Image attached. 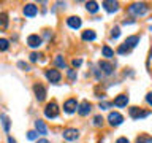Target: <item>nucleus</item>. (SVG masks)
<instances>
[{"instance_id":"obj_1","label":"nucleus","mask_w":152,"mask_h":143,"mask_svg":"<svg viewBox=\"0 0 152 143\" xmlns=\"http://www.w3.org/2000/svg\"><path fill=\"white\" fill-rule=\"evenodd\" d=\"M147 5L146 3H132L130 7H128V13L133 14L135 18H140V16H144L147 13Z\"/></svg>"},{"instance_id":"obj_2","label":"nucleus","mask_w":152,"mask_h":143,"mask_svg":"<svg viewBox=\"0 0 152 143\" xmlns=\"http://www.w3.org/2000/svg\"><path fill=\"white\" fill-rule=\"evenodd\" d=\"M45 116L49 118V119H54V118L59 116V107H57L56 102H49V103L46 105V108H45Z\"/></svg>"},{"instance_id":"obj_3","label":"nucleus","mask_w":152,"mask_h":143,"mask_svg":"<svg viewBox=\"0 0 152 143\" xmlns=\"http://www.w3.org/2000/svg\"><path fill=\"white\" fill-rule=\"evenodd\" d=\"M78 108H79V103L76 102V99H68V100H66V102L64 103V111L68 113V114L75 113Z\"/></svg>"},{"instance_id":"obj_4","label":"nucleus","mask_w":152,"mask_h":143,"mask_svg":"<svg viewBox=\"0 0 152 143\" xmlns=\"http://www.w3.org/2000/svg\"><path fill=\"white\" fill-rule=\"evenodd\" d=\"M108 121L111 126H121L122 121H124V116L121 113H117V111H111L108 114Z\"/></svg>"},{"instance_id":"obj_5","label":"nucleus","mask_w":152,"mask_h":143,"mask_svg":"<svg viewBox=\"0 0 152 143\" xmlns=\"http://www.w3.org/2000/svg\"><path fill=\"white\" fill-rule=\"evenodd\" d=\"M33 92H35V97L38 99V102H43V100L46 99V89H45V86L40 84V83L33 86Z\"/></svg>"},{"instance_id":"obj_6","label":"nucleus","mask_w":152,"mask_h":143,"mask_svg":"<svg viewBox=\"0 0 152 143\" xmlns=\"http://www.w3.org/2000/svg\"><path fill=\"white\" fill-rule=\"evenodd\" d=\"M128 113H130V118H133V119H141V118H146L147 114H149V111H142V110L138 108V107H132L128 110Z\"/></svg>"},{"instance_id":"obj_7","label":"nucleus","mask_w":152,"mask_h":143,"mask_svg":"<svg viewBox=\"0 0 152 143\" xmlns=\"http://www.w3.org/2000/svg\"><path fill=\"white\" fill-rule=\"evenodd\" d=\"M46 78L49 80L51 83H59L60 78H62V75H60V72H59V70L49 69V70H46Z\"/></svg>"},{"instance_id":"obj_8","label":"nucleus","mask_w":152,"mask_h":143,"mask_svg":"<svg viewBox=\"0 0 152 143\" xmlns=\"http://www.w3.org/2000/svg\"><path fill=\"white\" fill-rule=\"evenodd\" d=\"M62 135H64V138H65V140H68V142H73V140H76V138L79 137V132L76 130V129H65Z\"/></svg>"},{"instance_id":"obj_9","label":"nucleus","mask_w":152,"mask_h":143,"mask_svg":"<svg viewBox=\"0 0 152 143\" xmlns=\"http://www.w3.org/2000/svg\"><path fill=\"white\" fill-rule=\"evenodd\" d=\"M102 5H103V8L106 10L108 13H114V11H117V10H119V3L113 2V0H104Z\"/></svg>"},{"instance_id":"obj_10","label":"nucleus","mask_w":152,"mask_h":143,"mask_svg":"<svg viewBox=\"0 0 152 143\" xmlns=\"http://www.w3.org/2000/svg\"><path fill=\"white\" fill-rule=\"evenodd\" d=\"M116 107L119 108H122V107H127V103H128V95L127 94H121V95H117L116 99H114V102H113Z\"/></svg>"},{"instance_id":"obj_11","label":"nucleus","mask_w":152,"mask_h":143,"mask_svg":"<svg viewBox=\"0 0 152 143\" xmlns=\"http://www.w3.org/2000/svg\"><path fill=\"white\" fill-rule=\"evenodd\" d=\"M37 13H38V10H37V7H35L33 3H27L26 7H24V14H26L27 18L37 16Z\"/></svg>"},{"instance_id":"obj_12","label":"nucleus","mask_w":152,"mask_h":143,"mask_svg":"<svg viewBox=\"0 0 152 143\" xmlns=\"http://www.w3.org/2000/svg\"><path fill=\"white\" fill-rule=\"evenodd\" d=\"M27 45L30 48H38L41 45V37L38 35H28L27 37Z\"/></svg>"},{"instance_id":"obj_13","label":"nucleus","mask_w":152,"mask_h":143,"mask_svg":"<svg viewBox=\"0 0 152 143\" xmlns=\"http://www.w3.org/2000/svg\"><path fill=\"white\" fill-rule=\"evenodd\" d=\"M98 67H100V70H103L104 75H111L113 70H114V67L109 64V62H104V60H100L98 62Z\"/></svg>"},{"instance_id":"obj_14","label":"nucleus","mask_w":152,"mask_h":143,"mask_svg":"<svg viewBox=\"0 0 152 143\" xmlns=\"http://www.w3.org/2000/svg\"><path fill=\"white\" fill-rule=\"evenodd\" d=\"M78 113L81 114V116H87V114L90 113V103L87 102V100H84L83 103H79V108H78Z\"/></svg>"},{"instance_id":"obj_15","label":"nucleus","mask_w":152,"mask_h":143,"mask_svg":"<svg viewBox=\"0 0 152 143\" xmlns=\"http://www.w3.org/2000/svg\"><path fill=\"white\" fill-rule=\"evenodd\" d=\"M66 24H68L71 29H79L83 22H81V19L78 16H70L68 19H66Z\"/></svg>"},{"instance_id":"obj_16","label":"nucleus","mask_w":152,"mask_h":143,"mask_svg":"<svg viewBox=\"0 0 152 143\" xmlns=\"http://www.w3.org/2000/svg\"><path fill=\"white\" fill-rule=\"evenodd\" d=\"M138 43H140V37H136V35H133V37H127L125 38V41H124V45H127L128 48H135Z\"/></svg>"},{"instance_id":"obj_17","label":"nucleus","mask_w":152,"mask_h":143,"mask_svg":"<svg viewBox=\"0 0 152 143\" xmlns=\"http://www.w3.org/2000/svg\"><path fill=\"white\" fill-rule=\"evenodd\" d=\"M35 129H37L38 133H41V135H46L48 133V127L45 126V122H43L41 119H37L35 121Z\"/></svg>"},{"instance_id":"obj_18","label":"nucleus","mask_w":152,"mask_h":143,"mask_svg":"<svg viewBox=\"0 0 152 143\" xmlns=\"http://www.w3.org/2000/svg\"><path fill=\"white\" fill-rule=\"evenodd\" d=\"M95 32L94 30H84L83 32V40L84 41H92V40H95Z\"/></svg>"},{"instance_id":"obj_19","label":"nucleus","mask_w":152,"mask_h":143,"mask_svg":"<svg viewBox=\"0 0 152 143\" xmlns=\"http://www.w3.org/2000/svg\"><path fill=\"white\" fill-rule=\"evenodd\" d=\"M86 8H87L89 13H97L98 11V3L97 2H87L86 3Z\"/></svg>"},{"instance_id":"obj_20","label":"nucleus","mask_w":152,"mask_h":143,"mask_svg":"<svg viewBox=\"0 0 152 143\" xmlns=\"http://www.w3.org/2000/svg\"><path fill=\"white\" fill-rule=\"evenodd\" d=\"M102 54H103L104 57H113V56H114V51H113L109 46H103V48H102Z\"/></svg>"},{"instance_id":"obj_21","label":"nucleus","mask_w":152,"mask_h":143,"mask_svg":"<svg viewBox=\"0 0 152 143\" xmlns=\"http://www.w3.org/2000/svg\"><path fill=\"white\" fill-rule=\"evenodd\" d=\"M136 143H152V137H149V135H140L136 138Z\"/></svg>"},{"instance_id":"obj_22","label":"nucleus","mask_w":152,"mask_h":143,"mask_svg":"<svg viewBox=\"0 0 152 143\" xmlns=\"http://www.w3.org/2000/svg\"><path fill=\"white\" fill-rule=\"evenodd\" d=\"M2 122H3V129H5V132H8L10 130V119L7 114H2Z\"/></svg>"},{"instance_id":"obj_23","label":"nucleus","mask_w":152,"mask_h":143,"mask_svg":"<svg viewBox=\"0 0 152 143\" xmlns=\"http://www.w3.org/2000/svg\"><path fill=\"white\" fill-rule=\"evenodd\" d=\"M0 22H2V29H7V26H8V16H7V13L0 14Z\"/></svg>"},{"instance_id":"obj_24","label":"nucleus","mask_w":152,"mask_h":143,"mask_svg":"<svg viewBox=\"0 0 152 143\" xmlns=\"http://www.w3.org/2000/svg\"><path fill=\"white\" fill-rule=\"evenodd\" d=\"M8 46H10L8 40H7V38H2V40H0V49H2V51H7Z\"/></svg>"},{"instance_id":"obj_25","label":"nucleus","mask_w":152,"mask_h":143,"mask_svg":"<svg viewBox=\"0 0 152 143\" xmlns=\"http://www.w3.org/2000/svg\"><path fill=\"white\" fill-rule=\"evenodd\" d=\"M117 52L119 54H125V52H130V48H128L127 45H121L117 48Z\"/></svg>"},{"instance_id":"obj_26","label":"nucleus","mask_w":152,"mask_h":143,"mask_svg":"<svg viewBox=\"0 0 152 143\" xmlns=\"http://www.w3.org/2000/svg\"><path fill=\"white\" fill-rule=\"evenodd\" d=\"M54 60H56V64L59 65V67H65V60L62 59V56H56Z\"/></svg>"},{"instance_id":"obj_27","label":"nucleus","mask_w":152,"mask_h":143,"mask_svg":"<svg viewBox=\"0 0 152 143\" xmlns=\"http://www.w3.org/2000/svg\"><path fill=\"white\" fill-rule=\"evenodd\" d=\"M119 35H121V29H119V27H114L113 30H111V37H113V38H117Z\"/></svg>"},{"instance_id":"obj_28","label":"nucleus","mask_w":152,"mask_h":143,"mask_svg":"<svg viewBox=\"0 0 152 143\" xmlns=\"http://www.w3.org/2000/svg\"><path fill=\"white\" fill-rule=\"evenodd\" d=\"M94 124H95V126H102V124H103V118L102 116H95L94 118Z\"/></svg>"},{"instance_id":"obj_29","label":"nucleus","mask_w":152,"mask_h":143,"mask_svg":"<svg viewBox=\"0 0 152 143\" xmlns=\"http://www.w3.org/2000/svg\"><path fill=\"white\" fill-rule=\"evenodd\" d=\"M38 57H41V54H38V52H32V54H30V60L32 62H37Z\"/></svg>"},{"instance_id":"obj_30","label":"nucleus","mask_w":152,"mask_h":143,"mask_svg":"<svg viewBox=\"0 0 152 143\" xmlns=\"http://www.w3.org/2000/svg\"><path fill=\"white\" fill-rule=\"evenodd\" d=\"M27 137H28V140H35V138H37V132L35 130H30V132L27 133Z\"/></svg>"},{"instance_id":"obj_31","label":"nucleus","mask_w":152,"mask_h":143,"mask_svg":"<svg viewBox=\"0 0 152 143\" xmlns=\"http://www.w3.org/2000/svg\"><path fill=\"white\" fill-rule=\"evenodd\" d=\"M68 78H70V80H76V73H75V70H68Z\"/></svg>"},{"instance_id":"obj_32","label":"nucleus","mask_w":152,"mask_h":143,"mask_svg":"<svg viewBox=\"0 0 152 143\" xmlns=\"http://www.w3.org/2000/svg\"><path fill=\"white\" fill-rule=\"evenodd\" d=\"M146 102L149 103V105H152V92H149V94L146 95Z\"/></svg>"},{"instance_id":"obj_33","label":"nucleus","mask_w":152,"mask_h":143,"mask_svg":"<svg viewBox=\"0 0 152 143\" xmlns=\"http://www.w3.org/2000/svg\"><path fill=\"white\" fill-rule=\"evenodd\" d=\"M81 64H83V60H81V59H73V67H79Z\"/></svg>"},{"instance_id":"obj_34","label":"nucleus","mask_w":152,"mask_h":143,"mask_svg":"<svg viewBox=\"0 0 152 143\" xmlns=\"http://www.w3.org/2000/svg\"><path fill=\"white\" fill-rule=\"evenodd\" d=\"M109 107H111V103H100V108H102V110H106V108H109Z\"/></svg>"},{"instance_id":"obj_35","label":"nucleus","mask_w":152,"mask_h":143,"mask_svg":"<svg viewBox=\"0 0 152 143\" xmlns=\"http://www.w3.org/2000/svg\"><path fill=\"white\" fill-rule=\"evenodd\" d=\"M116 143H130V142H128L127 138H124V137H122V138H117V142H116Z\"/></svg>"},{"instance_id":"obj_36","label":"nucleus","mask_w":152,"mask_h":143,"mask_svg":"<svg viewBox=\"0 0 152 143\" xmlns=\"http://www.w3.org/2000/svg\"><path fill=\"white\" fill-rule=\"evenodd\" d=\"M19 67H21V69H24V70H28V65L24 64V62H19Z\"/></svg>"},{"instance_id":"obj_37","label":"nucleus","mask_w":152,"mask_h":143,"mask_svg":"<svg viewBox=\"0 0 152 143\" xmlns=\"http://www.w3.org/2000/svg\"><path fill=\"white\" fill-rule=\"evenodd\" d=\"M149 69H152V51H151V54H149Z\"/></svg>"},{"instance_id":"obj_38","label":"nucleus","mask_w":152,"mask_h":143,"mask_svg":"<svg viewBox=\"0 0 152 143\" xmlns=\"http://www.w3.org/2000/svg\"><path fill=\"white\" fill-rule=\"evenodd\" d=\"M8 143H16V140L13 137H8Z\"/></svg>"},{"instance_id":"obj_39","label":"nucleus","mask_w":152,"mask_h":143,"mask_svg":"<svg viewBox=\"0 0 152 143\" xmlns=\"http://www.w3.org/2000/svg\"><path fill=\"white\" fill-rule=\"evenodd\" d=\"M37 143H49V142H48V140H46V138H41V140H38Z\"/></svg>"}]
</instances>
